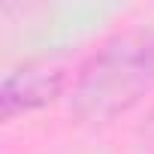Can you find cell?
Instances as JSON below:
<instances>
[{"label":"cell","mask_w":154,"mask_h":154,"mask_svg":"<svg viewBox=\"0 0 154 154\" xmlns=\"http://www.w3.org/2000/svg\"><path fill=\"white\" fill-rule=\"evenodd\" d=\"M154 82V45L139 33L106 42L79 72L72 109L85 121H109L127 112Z\"/></svg>","instance_id":"1"},{"label":"cell","mask_w":154,"mask_h":154,"mask_svg":"<svg viewBox=\"0 0 154 154\" xmlns=\"http://www.w3.org/2000/svg\"><path fill=\"white\" fill-rule=\"evenodd\" d=\"M63 75L51 66H24L6 75L3 91H0V103H3V115L12 118L15 112L33 109L45 100H51L60 91Z\"/></svg>","instance_id":"2"},{"label":"cell","mask_w":154,"mask_h":154,"mask_svg":"<svg viewBox=\"0 0 154 154\" xmlns=\"http://www.w3.org/2000/svg\"><path fill=\"white\" fill-rule=\"evenodd\" d=\"M145 142H148V148H154V112H151V118H148V124H145Z\"/></svg>","instance_id":"3"}]
</instances>
